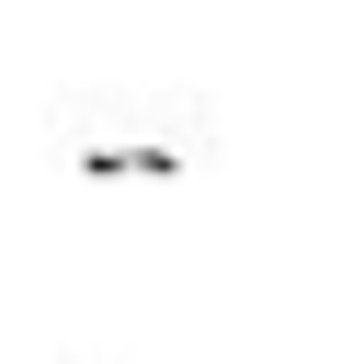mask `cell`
I'll return each mask as SVG.
<instances>
[{"label":"cell","instance_id":"1","mask_svg":"<svg viewBox=\"0 0 364 364\" xmlns=\"http://www.w3.org/2000/svg\"><path fill=\"white\" fill-rule=\"evenodd\" d=\"M80 171L91 182H182V148H114V136H91Z\"/></svg>","mask_w":364,"mask_h":364}]
</instances>
